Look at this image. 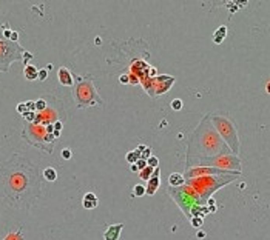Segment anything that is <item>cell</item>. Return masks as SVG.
Here are the masks:
<instances>
[{
  "label": "cell",
  "instance_id": "cell-1",
  "mask_svg": "<svg viewBox=\"0 0 270 240\" xmlns=\"http://www.w3.org/2000/svg\"><path fill=\"white\" fill-rule=\"evenodd\" d=\"M211 120H213L216 129L219 131L221 137H224L226 143L230 146L232 153L236 154L239 149V140H238V134H236V129L232 123V120L227 117H222V115H213Z\"/></svg>",
  "mask_w": 270,
  "mask_h": 240
},
{
  "label": "cell",
  "instance_id": "cell-2",
  "mask_svg": "<svg viewBox=\"0 0 270 240\" xmlns=\"http://www.w3.org/2000/svg\"><path fill=\"white\" fill-rule=\"evenodd\" d=\"M76 97L79 100V106H90V105H96V103H101V97L96 94L94 86L91 85L90 80L80 82V85L77 86V92H76Z\"/></svg>",
  "mask_w": 270,
  "mask_h": 240
},
{
  "label": "cell",
  "instance_id": "cell-3",
  "mask_svg": "<svg viewBox=\"0 0 270 240\" xmlns=\"http://www.w3.org/2000/svg\"><path fill=\"white\" fill-rule=\"evenodd\" d=\"M201 165H210L219 170H226V171H232L236 170V173H241V165H239V159L235 156H218L215 159H201Z\"/></svg>",
  "mask_w": 270,
  "mask_h": 240
},
{
  "label": "cell",
  "instance_id": "cell-4",
  "mask_svg": "<svg viewBox=\"0 0 270 240\" xmlns=\"http://www.w3.org/2000/svg\"><path fill=\"white\" fill-rule=\"evenodd\" d=\"M57 77H59V82H60V85H63V86H73V83H74V79H73V76H71V73L66 69V68H59V71H57Z\"/></svg>",
  "mask_w": 270,
  "mask_h": 240
},
{
  "label": "cell",
  "instance_id": "cell-5",
  "mask_svg": "<svg viewBox=\"0 0 270 240\" xmlns=\"http://www.w3.org/2000/svg\"><path fill=\"white\" fill-rule=\"evenodd\" d=\"M158 188H159V166L155 168V173H153V176H151L150 180H148V186H147V194H150V196L155 194Z\"/></svg>",
  "mask_w": 270,
  "mask_h": 240
},
{
  "label": "cell",
  "instance_id": "cell-6",
  "mask_svg": "<svg viewBox=\"0 0 270 240\" xmlns=\"http://www.w3.org/2000/svg\"><path fill=\"white\" fill-rule=\"evenodd\" d=\"M122 228H124V225H122V223L108 226V229H107L105 234H104L105 240H117V238H119V234H120V231H122Z\"/></svg>",
  "mask_w": 270,
  "mask_h": 240
},
{
  "label": "cell",
  "instance_id": "cell-7",
  "mask_svg": "<svg viewBox=\"0 0 270 240\" xmlns=\"http://www.w3.org/2000/svg\"><path fill=\"white\" fill-rule=\"evenodd\" d=\"M82 205H83L85 209H94L97 205H99V200H97L96 194H93V193H87V194L83 196Z\"/></svg>",
  "mask_w": 270,
  "mask_h": 240
},
{
  "label": "cell",
  "instance_id": "cell-8",
  "mask_svg": "<svg viewBox=\"0 0 270 240\" xmlns=\"http://www.w3.org/2000/svg\"><path fill=\"white\" fill-rule=\"evenodd\" d=\"M23 74H25V77H27L28 80H36V79H39V71H37L36 66H33V65H27L25 69H23Z\"/></svg>",
  "mask_w": 270,
  "mask_h": 240
},
{
  "label": "cell",
  "instance_id": "cell-9",
  "mask_svg": "<svg viewBox=\"0 0 270 240\" xmlns=\"http://www.w3.org/2000/svg\"><path fill=\"white\" fill-rule=\"evenodd\" d=\"M182 183H184V176H181V174H171L170 177H168V185L170 186H182Z\"/></svg>",
  "mask_w": 270,
  "mask_h": 240
},
{
  "label": "cell",
  "instance_id": "cell-10",
  "mask_svg": "<svg viewBox=\"0 0 270 240\" xmlns=\"http://www.w3.org/2000/svg\"><path fill=\"white\" fill-rule=\"evenodd\" d=\"M43 177L48 182H54L57 179V173H56L54 168H45V170H43Z\"/></svg>",
  "mask_w": 270,
  "mask_h": 240
},
{
  "label": "cell",
  "instance_id": "cell-11",
  "mask_svg": "<svg viewBox=\"0 0 270 240\" xmlns=\"http://www.w3.org/2000/svg\"><path fill=\"white\" fill-rule=\"evenodd\" d=\"M226 34H227V28L226 26H221L215 34H213V40L216 42V43H221L224 40V37H226Z\"/></svg>",
  "mask_w": 270,
  "mask_h": 240
},
{
  "label": "cell",
  "instance_id": "cell-12",
  "mask_svg": "<svg viewBox=\"0 0 270 240\" xmlns=\"http://www.w3.org/2000/svg\"><path fill=\"white\" fill-rule=\"evenodd\" d=\"M153 173H155L153 168H151V166H147L145 170L140 171V179H142V180H150V177L153 176Z\"/></svg>",
  "mask_w": 270,
  "mask_h": 240
},
{
  "label": "cell",
  "instance_id": "cell-13",
  "mask_svg": "<svg viewBox=\"0 0 270 240\" xmlns=\"http://www.w3.org/2000/svg\"><path fill=\"white\" fill-rule=\"evenodd\" d=\"M127 160L133 165V163H136L137 160H139V153H137V149L136 151H133V153H130L128 156H127Z\"/></svg>",
  "mask_w": 270,
  "mask_h": 240
},
{
  "label": "cell",
  "instance_id": "cell-14",
  "mask_svg": "<svg viewBox=\"0 0 270 240\" xmlns=\"http://www.w3.org/2000/svg\"><path fill=\"white\" fill-rule=\"evenodd\" d=\"M134 196H137V197H140V196H144V194H147V189L142 186V185H136L134 186V193H133Z\"/></svg>",
  "mask_w": 270,
  "mask_h": 240
},
{
  "label": "cell",
  "instance_id": "cell-15",
  "mask_svg": "<svg viewBox=\"0 0 270 240\" xmlns=\"http://www.w3.org/2000/svg\"><path fill=\"white\" fill-rule=\"evenodd\" d=\"M147 163H148V166H151V168H158V166H159V160H158V157H155V156H151L148 160H147Z\"/></svg>",
  "mask_w": 270,
  "mask_h": 240
},
{
  "label": "cell",
  "instance_id": "cell-16",
  "mask_svg": "<svg viewBox=\"0 0 270 240\" xmlns=\"http://www.w3.org/2000/svg\"><path fill=\"white\" fill-rule=\"evenodd\" d=\"M171 108L176 109V111H179V109L182 108V100H181V99H175V100H171Z\"/></svg>",
  "mask_w": 270,
  "mask_h": 240
},
{
  "label": "cell",
  "instance_id": "cell-17",
  "mask_svg": "<svg viewBox=\"0 0 270 240\" xmlns=\"http://www.w3.org/2000/svg\"><path fill=\"white\" fill-rule=\"evenodd\" d=\"M17 111H19L20 114L25 115V114L28 112V106H27V103H20V105H17Z\"/></svg>",
  "mask_w": 270,
  "mask_h": 240
},
{
  "label": "cell",
  "instance_id": "cell-18",
  "mask_svg": "<svg viewBox=\"0 0 270 240\" xmlns=\"http://www.w3.org/2000/svg\"><path fill=\"white\" fill-rule=\"evenodd\" d=\"M46 79H48V69H46V68H45V69H40V71H39V80L43 82V80H46Z\"/></svg>",
  "mask_w": 270,
  "mask_h": 240
},
{
  "label": "cell",
  "instance_id": "cell-19",
  "mask_svg": "<svg viewBox=\"0 0 270 240\" xmlns=\"http://www.w3.org/2000/svg\"><path fill=\"white\" fill-rule=\"evenodd\" d=\"M137 168H139V171H142V170H145L147 166H148V163H147V160H144V159H139L137 162Z\"/></svg>",
  "mask_w": 270,
  "mask_h": 240
},
{
  "label": "cell",
  "instance_id": "cell-20",
  "mask_svg": "<svg viewBox=\"0 0 270 240\" xmlns=\"http://www.w3.org/2000/svg\"><path fill=\"white\" fill-rule=\"evenodd\" d=\"M45 108H46L45 100H37V102H36V109H37V111H43Z\"/></svg>",
  "mask_w": 270,
  "mask_h": 240
},
{
  "label": "cell",
  "instance_id": "cell-21",
  "mask_svg": "<svg viewBox=\"0 0 270 240\" xmlns=\"http://www.w3.org/2000/svg\"><path fill=\"white\" fill-rule=\"evenodd\" d=\"M62 157H63L65 160H68V159H71V149H68V148H65V149L62 151Z\"/></svg>",
  "mask_w": 270,
  "mask_h": 240
},
{
  "label": "cell",
  "instance_id": "cell-22",
  "mask_svg": "<svg viewBox=\"0 0 270 240\" xmlns=\"http://www.w3.org/2000/svg\"><path fill=\"white\" fill-rule=\"evenodd\" d=\"M191 223H193V226H196V228H201L202 220H201V219H191Z\"/></svg>",
  "mask_w": 270,
  "mask_h": 240
},
{
  "label": "cell",
  "instance_id": "cell-23",
  "mask_svg": "<svg viewBox=\"0 0 270 240\" xmlns=\"http://www.w3.org/2000/svg\"><path fill=\"white\" fill-rule=\"evenodd\" d=\"M17 39H19V33H16V31H12V34H11V42H16L17 43Z\"/></svg>",
  "mask_w": 270,
  "mask_h": 240
},
{
  "label": "cell",
  "instance_id": "cell-24",
  "mask_svg": "<svg viewBox=\"0 0 270 240\" xmlns=\"http://www.w3.org/2000/svg\"><path fill=\"white\" fill-rule=\"evenodd\" d=\"M119 80H120V83H128V76H125V74H122Z\"/></svg>",
  "mask_w": 270,
  "mask_h": 240
},
{
  "label": "cell",
  "instance_id": "cell-25",
  "mask_svg": "<svg viewBox=\"0 0 270 240\" xmlns=\"http://www.w3.org/2000/svg\"><path fill=\"white\" fill-rule=\"evenodd\" d=\"M130 170H131L133 173H136V171H139V168H137V165H136V163H133V165L130 166Z\"/></svg>",
  "mask_w": 270,
  "mask_h": 240
},
{
  "label": "cell",
  "instance_id": "cell-26",
  "mask_svg": "<svg viewBox=\"0 0 270 240\" xmlns=\"http://www.w3.org/2000/svg\"><path fill=\"white\" fill-rule=\"evenodd\" d=\"M54 128H56V131H60V129H62V123H60V122H56V123H54Z\"/></svg>",
  "mask_w": 270,
  "mask_h": 240
},
{
  "label": "cell",
  "instance_id": "cell-27",
  "mask_svg": "<svg viewBox=\"0 0 270 240\" xmlns=\"http://www.w3.org/2000/svg\"><path fill=\"white\" fill-rule=\"evenodd\" d=\"M265 91H267V94H270V80L265 83Z\"/></svg>",
  "mask_w": 270,
  "mask_h": 240
},
{
  "label": "cell",
  "instance_id": "cell-28",
  "mask_svg": "<svg viewBox=\"0 0 270 240\" xmlns=\"http://www.w3.org/2000/svg\"><path fill=\"white\" fill-rule=\"evenodd\" d=\"M204 235H205V232H202V231L198 232V238H204Z\"/></svg>",
  "mask_w": 270,
  "mask_h": 240
}]
</instances>
